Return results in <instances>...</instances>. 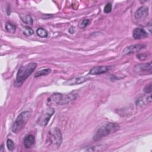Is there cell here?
Masks as SVG:
<instances>
[{"mask_svg":"<svg viewBox=\"0 0 152 152\" xmlns=\"http://www.w3.org/2000/svg\"><path fill=\"white\" fill-rule=\"evenodd\" d=\"M31 116V112L26 110L19 114L12 126V131L17 133L20 131L25 126Z\"/></svg>","mask_w":152,"mask_h":152,"instance_id":"4","label":"cell"},{"mask_svg":"<svg viewBox=\"0 0 152 152\" xmlns=\"http://www.w3.org/2000/svg\"><path fill=\"white\" fill-rule=\"evenodd\" d=\"M112 68L111 66H96L92 68L89 74L90 75H99L107 72Z\"/></svg>","mask_w":152,"mask_h":152,"instance_id":"9","label":"cell"},{"mask_svg":"<svg viewBox=\"0 0 152 152\" xmlns=\"http://www.w3.org/2000/svg\"><path fill=\"white\" fill-rule=\"evenodd\" d=\"M5 30L10 33H14L16 30V26L15 24L11 22H7L5 23Z\"/></svg>","mask_w":152,"mask_h":152,"instance_id":"15","label":"cell"},{"mask_svg":"<svg viewBox=\"0 0 152 152\" xmlns=\"http://www.w3.org/2000/svg\"><path fill=\"white\" fill-rule=\"evenodd\" d=\"M78 96V93L73 91L68 94H61L59 93H53L48 99L47 103L48 104H56L59 105H64L69 103V102L75 100Z\"/></svg>","mask_w":152,"mask_h":152,"instance_id":"1","label":"cell"},{"mask_svg":"<svg viewBox=\"0 0 152 152\" xmlns=\"http://www.w3.org/2000/svg\"><path fill=\"white\" fill-rule=\"evenodd\" d=\"M143 90L145 93H150L151 92V90H152V83H151V82L147 84L144 87Z\"/></svg>","mask_w":152,"mask_h":152,"instance_id":"23","label":"cell"},{"mask_svg":"<svg viewBox=\"0 0 152 152\" xmlns=\"http://www.w3.org/2000/svg\"><path fill=\"white\" fill-rule=\"evenodd\" d=\"M49 141L50 143L56 147H59L62 141V136L61 131L57 128H55L49 132Z\"/></svg>","mask_w":152,"mask_h":152,"instance_id":"5","label":"cell"},{"mask_svg":"<svg viewBox=\"0 0 152 152\" xmlns=\"http://www.w3.org/2000/svg\"><path fill=\"white\" fill-rule=\"evenodd\" d=\"M132 37L134 39H141L148 37V33L142 28H135L132 32Z\"/></svg>","mask_w":152,"mask_h":152,"instance_id":"10","label":"cell"},{"mask_svg":"<svg viewBox=\"0 0 152 152\" xmlns=\"http://www.w3.org/2000/svg\"><path fill=\"white\" fill-rule=\"evenodd\" d=\"M148 14V9L146 7H141L135 13V18L137 20H141L145 18Z\"/></svg>","mask_w":152,"mask_h":152,"instance_id":"11","label":"cell"},{"mask_svg":"<svg viewBox=\"0 0 152 152\" xmlns=\"http://www.w3.org/2000/svg\"><path fill=\"white\" fill-rule=\"evenodd\" d=\"M120 128L119 125L113 122H107L101 125L97 130L96 132L93 136V140L94 141H99L104 137H106L110 134L117 131Z\"/></svg>","mask_w":152,"mask_h":152,"instance_id":"3","label":"cell"},{"mask_svg":"<svg viewBox=\"0 0 152 152\" xmlns=\"http://www.w3.org/2000/svg\"><path fill=\"white\" fill-rule=\"evenodd\" d=\"M51 72V69L50 68H45L42 70H40L35 73L34 77H39L40 76H43L49 74Z\"/></svg>","mask_w":152,"mask_h":152,"instance_id":"16","label":"cell"},{"mask_svg":"<svg viewBox=\"0 0 152 152\" xmlns=\"http://www.w3.org/2000/svg\"><path fill=\"white\" fill-rule=\"evenodd\" d=\"M22 21L26 24H32L33 23V19L30 15H26L23 18H22Z\"/></svg>","mask_w":152,"mask_h":152,"instance_id":"22","label":"cell"},{"mask_svg":"<svg viewBox=\"0 0 152 152\" xmlns=\"http://www.w3.org/2000/svg\"><path fill=\"white\" fill-rule=\"evenodd\" d=\"M34 33V31L33 30H32V28H31L30 27H26L24 28V30H23V34L26 36H31L32 34H33Z\"/></svg>","mask_w":152,"mask_h":152,"instance_id":"19","label":"cell"},{"mask_svg":"<svg viewBox=\"0 0 152 152\" xmlns=\"http://www.w3.org/2000/svg\"><path fill=\"white\" fill-rule=\"evenodd\" d=\"M7 147L8 150L12 151L15 148V144L11 140L8 139L7 141Z\"/></svg>","mask_w":152,"mask_h":152,"instance_id":"20","label":"cell"},{"mask_svg":"<svg viewBox=\"0 0 152 152\" xmlns=\"http://www.w3.org/2000/svg\"><path fill=\"white\" fill-rule=\"evenodd\" d=\"M134 71L137 73H142L151 71V62L136 65L134 67Z\"/></svg>","mask_w":152,"mask_h":152,"instance_id":"8","label":"cell"},{"mask_svg":"<svg viewBox=\"0 0 152 152\" xmlns=\"http://www.w3.org/2000/svg\"><path fill=\"white\" fill-rule=\"evenodd\" d=\"M4 151V145L2 144L1 146V149H0V152H2Z\"/></svg>","mask_w":152,"mask_h":152,"instance_id":"26","label":"cell"},{"mask_svg":"<svg viewBox=\"0 0 152 152\" xmlns=\"http://www.w3.org/2000/svg\"><path fill=\"white\" fill-rule=\"evenodd\" d=\"M111 11H112V4L110 3H107L104 8V12L106 14H108Z\"/></svg>","mask_w":152,"mask_h":152,"instance_id":"24","label":"cell"},{"mask_svg":"<svg viewBox=\"0 0 152 152\" xmlns=\"http://www.w3.org/2000/svg\"><path fill=\"white\" fill-rule=\"evenodd\" d=\"M103 147H102V145H99V146H96V147H88L87 149H85V151H101L102 150Z\"/></svg>","mask_w":152,"mask_h":152,"instance_id":"21","label":"cell"},{"mask_svg":"<svg viewBox=\"0 0 152 152\" xmlns=\"http://www.w3.org/2000/svg\"><path fill=\"white\" fill-rule=\"evenodd\" d=\"M148 55H147V53H140V54H138V55H137V58H138V59H140V60H141V61H144V60H145V59H146L148 57Z\"/></svg>","mask_w":152,"mask_h":152,"instance_id":"25","label":"cell"},{"mask_svg":"<svg viewBox=\"0 0 152 152\" xmlns=\"http://www.w3.org/2000/svg\"><path fill=\"white\" fill-rule=\"evenodd\" d=\"M35 142V138L33 135L30 134L27 135L24 140V145L26 148L31 147Z\"/></svg>","mask_w":152,"mask_h":152,"instance_id":"14","label":"cell"},{"mask_svg":"<svg viewBox=\"0 0 152 152\" xmlns=\"http://www.w3.org/2000/svg\"><path fill=\"white\" fill-rule=\"evenodd\" d=\"M90 23L88 19H83L78 23V27L80 28H84L86 27Z\"/></svg>","mask_w":152,"mask_h":152,"instance_id":"18","label":"cell"},{"mask_svg":"<svg viewBox=\"0 0 152 152\" xmlns=\"http://www.w3.org/2000/svg\"><path fill=\"white\" fill-rule=\"evenodd\" d=\"M55 112V110L53 108L50 107L45 110L43 113L41 114L40 117L37 120V124L42 126H45L47 125L49 122L50 118L52 116Z\"/></svg>","mask_w":152,"mask_h":152,"instance_id":"6","label":"cell"},{"mask_svg":"<svg viewBox=\"0 0 152 152\" xmlns=\"http://www.w3.org/2000/svg\"><path fill=\"white\" fill-rule=\"evenodd\" d=\"M151 102V97L150 95L141 96L136 100V104L138 106H140L146 105L148 103H150Z\"/></svg>","mask_w":152,"mask_h":152,"instance_id":"13","label":"cell"},{"mask_svg":"<svg viewBox=\"0 0 152 152\" xmlns=\"http://www.w3.org/2000/svg\"><path fill=\"white\" fill-rule=\"evenodd\" d=\"M90 78L87 77V76H83V77H78L74 78L71 80L68 81L65 83L68 85H74V84H81L88 80H89Z\"/></svg>","mask_w":152,"mask_h":152,"instance_id":"12","label":"cell"},{"mask_svg":"<svg viewBox=\"0 0 152 152\" xmlns=\"http://www.w3.org/2000/svg\"><path fill=\"white\" fill-rule=\"evenodd\" d=\"M36 67L37 63L34 62H31L20 66L17 74L15 85L18 87L21 86L24 81L33 73Z\"/></svg>","mask_w":152,"mask_h":152,"instance_id":"2","label":"cell"},{"mask_svg":"<svg viewBox=\"0 0 152 152\" xmlns=\"http://www.w3.org/2000/svg\"><path fill=\"white\" fill-rule=\"evenodd\" d=\"M36 33L39 37L42 38L47 37L48 36V31L43 28H38L36 30Z\"/></svg>","mask_w":152,"mask_h":152,"instance_id":"17","label":"cell"},{"mask_svg":"<svg viewBox=\"0 0 152 152\" xmlns=\"http://www.w3.org/2000/svg\"><path fill=\"white\" fill-rule=\"evenodd\" d=\"M145 48V45L143 44H135L125 48L122 52L123 55H126L138 52Z\"/></svg>","mask_w":152,"mask_h":152,"instance_id":"7","label":"cell"}]
</instances>
